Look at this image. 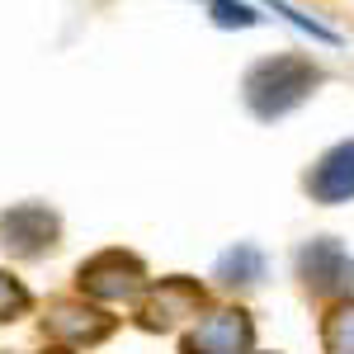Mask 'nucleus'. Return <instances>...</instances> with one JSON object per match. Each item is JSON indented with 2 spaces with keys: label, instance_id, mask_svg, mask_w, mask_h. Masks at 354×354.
<instances>
[{
  "label": "nucleus",
  "instance_id": "obj_5",
  "mask_svg": "<svg viewBox=\"0 0 354 354\" xmlns=\"http://www.w3.org/2000/svg\"><path fill=\"white\" fill-rule=\"evenodd\" d=\"M198 307H203V288H198V283H189V279H165L161 288L142 302V326L170 330L175 322L194 317Z\"/></svg>",
  "mask_w": 354,
  "mask_h": 354
},
{
  "label": "nucleus",
  "instance_id": "obj_11",
  "mask_svg": "<svg viewBox=\"0 0 354 354\" xmlns=\"http://www.w3.org/2000/svg\"><path fill=\"white\" fill-rule=\"evenodd\" d=\"M28 307V293L24 283H15L10 274H0V322H10V317H19Z\"/></svg>",
  "mask_w": 354,
  "mask_h": 354
},
{
  "label": "nucleus",
  "instance_id": "obj_8",
  "mask_svg": "<svg viewBox=\"0 0 354 354\" xmlns=\"http://www.w3.org/2000/svg\"><path fill=\"white\" fill-rule=\"evenodd\" d=\"M312 194L322 203H340V198H354V142L335 147L326 161L317 165L312 175Z\"/></svg>",
  "mask_w": 354,
  "mask_h": 354
},
{
  "label": "nucleus",
  "instance_id": "obj_6",
  "mask_svg": "<svg viewBox=\"0 0 354 354\" xmlns=\"http://www.w3.org/2000/svg\"><path fill=\"white\" fill-rule=\"evenodd\" d=\"M302 279L312 293H345L354 279V260L335 241H312L302 250Z\"/></svg>",
  "mask_w": 354,
  "mask_h": 354
},
{
  "label": "nucleus",
  "instance_id": "obj_9",
  "mask_svg": "<svg viewBox=\"0 0 354 354\" xmlns=\"http://www.w3.org/2000/svg\"><path fill=\"white\" fill-rule=\"evenodd\" d=\"M326 354H354V302H340L322 326Z\"/></svg>",
  "mask_w": 354,
  "mask_h": 354
},
{
  "label": "nucleus",
  "instance_id": "obj_4",
  "mask_svg": "<svg viewBox=\"0 0 354 354\" xmlns=\"http://www.w3.org/2000/svg\"><path fill=\"white\" fill-rule=\"evenodd\" d=\"M245 350H250V317L236 307L203 317L198 330L185 340V354H245Z\"/></svg>",
  "mask_w": 354,
  "mask_h": 354
},
{
  "label": "nucleus",
  "instance_id": "obj_1",
  "mask_svg": "<svg viewBox=\"0 0 354 354\" xmlns=\"http://www.w3.org/2000/svg\"><path fill=\"white\" fill-rule=\"evenodd\" d=\"M312 85H317V71H312L307 62H298V57H279V62H265V66L250 76L245 95H250L255 113L274 118V113H283V109H293V104H302Z\"/></svg>",
  "mask_w": 354,
  "mask_h": 354
},
{
  "label": "nucleus",
  "instance_id": "obj_3",
  "mask_svg": "<svg viewBox=\"0 0 354 354\" xmlns=\"http://www.w3.org/2000/svg\"><path fill=\"white\" fill-rule=\"evenodd\" d=\"M57 241V218L48 213V208H15V213H5L0 218V245L10 250V255H24V260H33V255H43V250H53Z\"/></svg>",
  "mask_w": 354,
  "mask_h": 354
},
{
  "label": "nucleus",
  "instance_id": "obj_2",
  "mask_svg": "<svg viewBox=\"0 0 354 354\" xmlns=\"http://www.w3.org/2000/svg\"><path fill=\"white\" fill-rule=\"evenodd\" d=\"M142 283H147L142 265H137L133 255H123V250H104L90 265H81V293H90V298H100V302L137 298Z\"/></svg>",
  "mask_w": 354,
  "mask_h": 354
},
{
  "label": "nucleus",
  "instance_id": "obj_13",
  "mask_svg": "<svg viewBox=\"0 0 354 354\" xmlns=\"http://www.w3.org/2000/svg\"><path fill=\"white\" fill-rule=\"evenodd\" d=\"M48 354H62V350H48Z\"/></svg>",
  "mask_w": 354,
  "mask_h": 354
},
{
  "label": "nucleus",
  "instance_id": "obj_12",
  "mask_svg": "<svg viewBox=\"0 0 354 354\" xmlns=\"http://www.w3.org/2000/svg\"><path fill=\"white\" fill-rule=\"evenodd\" d=\"M218 19L222 24H232V19L236 24H250V10H241V5H218Z\"/></svg>",
  "mask_w": 354,
  "mask_h": 354
},
{
  "label": "nucleus",
  "instance_id": "obj_7",
  "mask_svg": "<svg viewBox=\"0 0 354 354\" xmlns=\"http://www.w3.org/2000/svg\"><path fill=\"white\" fill-rule=\"evenodd\" d=\"M48 330L57 340H66V345H95V340H104L113 330V322L104 312L85 307V302H57L48 312Z\"/></svg>",
  "mask_w": 354,
  "mask_h": 354
},
{
  "label": "nucleus",
  "instance_id": "obj_10",
  "mask_svg": "<svg viewBox=\"0 0 354 354\" xmlns=\"http://www.w3.org/2000/svg\"><path fill=\"white\" fill-rule=\"evenodd\" d=\"M260 270H265L260 250L241 245V250H232V255L218 265V279H222V283H255V279H260Z\"/></svg>",
  "mask_w": 354,
  "mask_h": 354
}]
</instances>
